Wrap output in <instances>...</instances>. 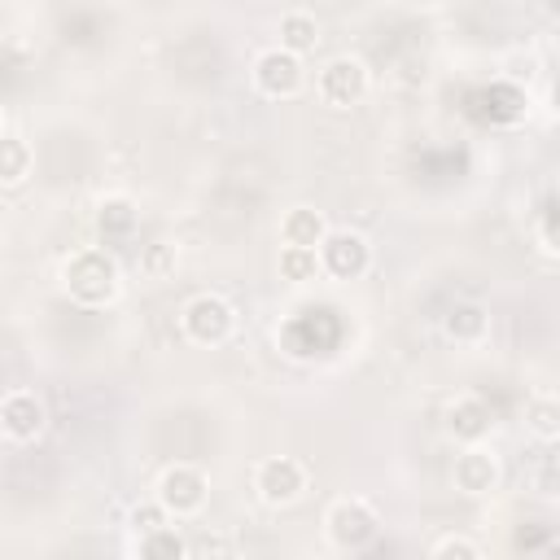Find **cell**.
<instances>
[{
	"label": "cell",
	"instance_id": "52a82bcc",
	"mask_svg": "<svg viewBox=\"0 0 560 560\" xmlns=\"http://www.w3.org/2000/svg\"><path fill=\"white\" fill-rule=\"evenodd\" d=\"M153 490H158V499L166 503V512H171L175 521H184V516H197V512L206 508V499H210V477H206L197 464H166Z\"/></svg>",
	"mask_w": 560,
	"mask_h": 560
},
{
	"label": "cell",
	"instance_id": "603a6c76",
	"mask_svg": "<svg viewBox=\"0 0 560 560\" xmlns=\"http://www.w3.org/2000/svg\"><path fill=\"white\" fill-rule=\"evenodd\" d=\"M429 551H433L438 560H477V556H481V547H477L472 538H464V534H446V538H438Z\"/></svg>",
	"mask_w": 560,
	"mask_h": 560
},
{
	"label": "cell",
	"instance_id": "30bf717a",
	"mask_svg": "<svg viewBox=\"0 0 560 560\" xmlns=\"http://www.w3.org/2000/svg\"><path fill=\"white\" fill-rule=\"evenodd\" d=\"M451 486H455L459 494H468V499L490 494V490L499 486V459H494V451H486L481 442L464 446V451L455 455V464H451Z\"/></svg>",
	"mask_w": 560,
	"mask_h": 560
},
{
	"label": "cell",
	"instance_id": "277c9868",
	"mask_svg": "<svg viewBox=\"0 0 560 560\" xmlns=\"http://www.w3.org/2000/svg\"><path fill=\"white\" fill-rule=\"evenodd\" d=\"M311 490V468L293 455H267L254 468V494L267 508H293Z\"/></svg>",
	"mask_w": 560,
	"mask_h": 560
},
{
	"label": "cell",
	"instance_id": "d4e9b609",
	"mask_svg": "<svg viewBox=\"0 0 560 560\" xmlns=\"http://www.w3.org/2000/svg\"><path fill=\"white\" fill-rule=\"evenodd\" d=\"M542 9H547V18H556V22H560V0H542Z\"/></svg>",
	"mask_w": 560,
	"mask_h": 560
},
{
	"label": "cell",
	"instance_id": "6da1fadb",
	"mask_svg": "<svg viewBox=\"0 0 560 560\" xmlns=\"http://www.w3.org/2000/svg\"><path fill=\"white\" fill-rule=\"evenodd\" d=\"M61 289L70 302L79 306H109L118 293H122V267L114 258L109 245H88V249H74L61 271H57Z\"/></svg>",
	"mask_w": 560,
	"mask_h": 560
},
{
	"label": "cell",
	"instance_id": "9c48e42d",
	"mask_svg": "<svg viewBox=\"0 0 560 560\" xmlns=\"http://www.w3.org/2000/svg\"><path fill=\"white\" fill-rule=\"evenodd\" d=\"M0 429L9 442H35L48 429V407L35 389H9L0 402Z\"/></svg>",
	"mask_w": 560,
	"mask_h": 560
},
{
	"label": "cell",
	"instance_id": "ac0fdd59",
	"mask_svg": "<svg viewBox=\"0 0 560 560\" xmlns=\"http://www.w3.org/2000/svg\"><path fill=\"white\" fill-rule=\"evenodd\" d=\"M324 276V262H319V249H306V245H280V280L289 284H311Z\"/></svg>",
	"mask_w": 560,
	"mask_h": 560
},
{
	"label": "cell",
	"instance_id": "7402d4cb",
	"mask_svg": "<svg viewBox=\"0 0 560 560\" xmlns=\"http://www.w3.org/2000/svg\"><path fill=\"white\" fill-rule=\"evenodd\" d=\"M529 490L538 499H560V455H538L529 468Z\"/></svg>",
	"mask_w": 560,
	"mask_h": 560
},
{
	"label": "cell",
	"instance_id": "8fae6325",
	"mask_svg": "<svg viewBox=\"0 0 560 560\" xmlns=\"http://www.w3.org/2000/svg\"><path fill=\"white\" fill-rule=\"evenodd\" d=\"M136 228H140V210H136V201L127 192H109V197L96 201L92 232H96L101 245H127L136 236Z\"/></svg>",
	"mask_w": 560,
	"mask_h": 560
},
{
	"label": "cell",
	"instance_id": "d6986e66",
	"mask_svg": "<svg viewBox=\"0 0 560 560\" xmlns=\"http://www.w3.org/2000/svg\"><path fill=\"white\" fill-rule=\"evenodd\" d=\"M188 551L192 547H188V538L175 525H162V529L136 538V556H144V560H184Z\"/></svg>",
	"mask_w": 560,
	"mask_h": 560
},
{
	"label": "cell",
	"instance_id": "9a60e30c",
	"mask_svg": "<svg viewBox=\"0 0 560 560\" xmlns=\"http://www.w3.org/2000/svg\"><path fill=\"white\" fill-rule=\"evenodd\" d=\"M521 424L534 442H556L560 438V398L556 394H529L521 407Z\"/></svg>",
	"mask_w": 560,
	"mask_h": 560
},
{
	"label": "cell",
	"instance_id": "cb8c5ba5",
	"mask_svg": "<svg viewBox=\"0 0 560 560\" xmlns=\"http://www.w3.org/2000/svg\"><path fill=\"white\" fill-rule=\"evenodd\" d=\"M538 245H542V254L560 258V206L542 214V223H538Z\"/></svg>",
	"mask_w": 560,
	"mask_h": 560
},
{
	"label": "cell",
	"instance_id": "2e32d148",
	"mask_svg": "<svg viewBox=\"0 0 560 560\" xmlns=\"http://www.w3.org/2000/svg\"><path fill=\"white\" fill-rule=\"evenodd\" d=\"M276 35H280V48L306 57V52H315V44H319V22H315V13H306V9H289V13H280Z\"/></svg>",
	"mask_w": 560,
	"mask_h": 560
},
{
	"label": "cell",
	"instance_id": "44dd1931",
	"mask_svg": "<svg viewBox=\"0 0 560 560\" xmlns=\"http://www.w3.org/2000/svg\"><path fill=\"white\" fill-rule=\"evenodd\" d=\"M127 525H131V534L140 538V534H153V529L171 525V512H166V503L153 494V499H144V503H136V508L127 512Z\"/></svg>",
	"mask_w": 560,
	"mask_h": 560
},
{
	"label": "cell",
	"instance_id": "8992f818",
	"mask_svg": "<svg viewBox=\"0 0 560 560\" xmlns=\"http://www.w3.org/2000/svg\"><path fill=\"white\" fill-rule=\"evenodd\" d=\"M368 88H372V74H368V66H363L359 57H350V52L328 57V61L319 66V74H315V96H319L328 109H350V105H359V101L368 96Z\"/></svg>",
	"mask_w": 560,
	"mask_h": 560
},
{
	"label": "cell",
	"instance_id": "7a4b0ae2",
	"mask_svg": "<svg viewBox=\"0 0 560 560\" xmlns=\"http://www.w3.org/2000/svg\"><path fill=\"white\" fill-rule=\"evenodd\" d=\"M324 534H328V542H332L337 551H363V547L376 542L381 516H376V508H372L368 499L341 494V499H332L328 512H324Z\"/></svg>",
	"mask_w": 560,
	"mask_h": 560
},
{
	"label": "cell",
	"instance_id": "ffe728a7",
	"mask_svg": "<svg viewBox=\"0 0 560 560\" xmlns=\"http://www.w3.org/2000/svg\"><path fill=\"white\" fill-rule=\"evenodd\" d=\"M175 262H179V254H175V245H166V241H149L144 249H140V280H171L175 276Z\"/></svg>",
	"mask_w": 560,
	"mask_h": 560
},
{
	"label": "cell",
	"instance_id": "5b68a950",
	"mask_svg": "<svg viewBox=\"0 0 560 560\" xmlns=\"http://www.w3.org/2000/svg\"><path fill=\"white\" fill-rule=\"evenodd\" d=\"M249 79H254L258 96H267V101H293V96L306 88V66H302L298 52L271 44V48H262V52L254 57Z\"/></svg>",
	"mask_w": 560,
	"mask_h": 560
},
{
	"label": "cell",
	"instance_id": "4fadbf2b",
	"mask_svg": "<svg viewBox=\"0 0 560 560\" xmlns=\"http://www.w3.org/2000/svg\"><path fill=\"white\" fill-rule=\"evenodd\" d=\"M442 337L451 346H481L490 337V311L481 302H451L442 311Z\"/></svg>",
	"mask_w": 560,
	"mask_h": 560
},
{
	"label": "cell",
	"instance_id": "e0dca14e",
	"mask_svg": "<svg viewBox=\"0 0 560 560\" xmlns=\"http://www.w3.org/2000/svg\"><path fill=\"white\" fill-rule=\"evenodd\" d=\"M31 166H35L31 144L13 127H4V140H0V184L4 188H22L26 175H31Z\"/></svg>",
	"mask_w": 560,
	"mask_h": 560
},
{
	"label": "cell",
	"instance_id": "3957f363",
	"mask_svg": "<svg viewBox=\"0 0 560 560\" xmlns=\"http://www.w3.org/2000/svg\"><path fill=\"white\" fill-rule=\"evenodd\" d=\"M179 332L192 346L214 350V346L232 341V332H236V306L228 298H219V293H192L184 302V311H179Z\"/></svg>",
	"mask_w": 560,
	"mask_h": 560
},
{
	"label": "cell",
	"instance_id": "484cf974",
	"mask_svg": "<svg viewBox=\"0 0 560 560\" xmlns=\"http://www.w3.org/2000/svg\"><path fill=\"white\" fill-rule=\"evenodd\" d=\"M551 556H560V542H551Z\"/></svg>",
	"mask_w": 560,
	"mask_h": 560
},
{
	"label": "cell",
	"instance_id": "7c38bea8",
	"mask_svg": "<svg viewBox=\"0 0 560 560\" xmlns=\"http://www.w3.org/2000/svg\"><path fill=\"white\" fill-rule=\"evenodd\" d=\"M442 424H446V433H451L459 446H472V442H486V433H490V424H494V411H490L486 398L459 394V398L446 402Z\"/></svg>",
	"mask_w": 560,
	"mask_h": 560
},
{
	"label": "cell",
	"instance_id": "ba28073f",
	"mask_svg": "<svg viewBox=\"0 0 560 560\" xmlns=\"http://www.w3.org/2000/svg\"><path fill=\"white\" fill-rule=\"evenodd\" d=\"M319 262H324V276L332 280H359L372 267V245L354 228H332L319 245Z\"/></svg>",
	"mask_w": 560,
	"mask_h": 560
},
{
	"label": "cell",
	"instance_id": "5bb4252c",
	"mask_svg": "<svg viewBox=\"0 0 560 560\" xmlns=\"http://www.w3.org/2000/svg\"><path fill=\"white\" fill-rule=\"evenodd\" d=\"M328 219L315 210V206H289L280 214V245H306V249H319L324 236H328Z\"/></svg>",
	"mask_w": 560,
	"mask_h": 560
}]
</instances>
